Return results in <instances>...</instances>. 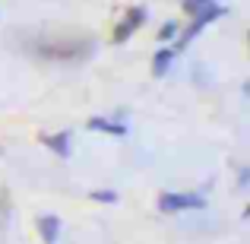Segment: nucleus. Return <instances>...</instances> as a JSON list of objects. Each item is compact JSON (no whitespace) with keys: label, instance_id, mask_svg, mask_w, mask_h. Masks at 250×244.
I'll return each instance as SVG.
<instances>
[{"label":"nucleus","instance_id":"obj_1","mask_svg":"<svg viewBox=\"0 0 250 244\" xmlns=\"http://www.w3.org/2000/svg\"><path fill=\"white\" fill-rule=\"evenodd\" d=\"M200 194H162L159 197V209L162 213H184V209H200L203 206Z\"/></svg>","mask_w":250,"mask_h":244},{"label":"nucleus","instance_id":"obj_2","mask_svg":"<svg viewBox=\"0 0 250 244\" xmlns=\"http://www.w3.org/2000/svg\"><path fill=\"white\" fill-rule=\"evenodd\" d=\"M143 19H146V13H143V6H133V10L127 13V19H124V22L117 25L114 38H117V42H127V38L133 35V29H140V25H143Z\"/></svg>","mask_w":250,"mask_h":244},{"label":"nucleus","instance_id":"obj_3","mask_svg":"<svg viewBox=\"0 0 250 244\" xmlns=\"http://www.w3.org/2000/svg\"><path fill=\"white\" fill-rule=\"evenodd\" d=\"M42 143L48 149H54L61 159H67L70 155V133H54V136H42Z\"/></svg>","mask_w":250,"mask_h":244},{"label":"nucleus","instance_id":"obj_4","mask_svg":"<svg viewBox=\"0 0 250 244\" xmlns=\"http://www.w3.org/2000/svg\"><path fill=\"white\" fill-rule=\"evenodd\" d=\"M38 232H42L44 241H57V232H61V222H57V216H42L38 219Z\"/></svg>","mask_w":250,"mask_h":244},{"label":"nucleus","instance_id":"obj_5","mask_svg":"<svg viewBox=\"0 0 250 244\" xmlns=\"http://www.w3.org/2000/svg\"><path fill=\"white\" fill-rule=\"evenodd\" d=\"M89 127L92 130H108V133H114V136H124V127H121V124H111V121H104V117H92Z\"/></svg>","mask_w":250,"mask_h":244},{"label":"nucleus","instance_id":"obj_6","mask_svg":"<svg viewBox=\"0 0 250 244\" xmlns=\"http://www.w3.org/2000/svg\"><path fill=\"white\" fill-rule=\"evenodd\" d=\"M174 61V51H159V54H155V64H152V73L155 76H162L168 70V64Z\"/></svg>","mask_w":250,"mask_h":244},{"label":"nucleus","instance_id":"obj_7","mask_svg":"<svg viewBox=\"0 0 250 244\" xmlns=\"http://www.w3.org/2000/svg\"><path fill=\"white\" fill-rule=\"evenodd\" d=\"M209 0H184V10H187V16H200L203 10H209Z\"/></svg>","mask_w":250,"mask_h":244},{"label":"nucleus","instance_id":"obj_8","mask_svg":"<svg viewBox=\"0 0 250 244\" xmlns=\"http://www.w3.org/2000/svg\"><path fill=\"white\" fill-rule=\"evenodd\" d=\"M174 32H177V25H174V22H165V25H162V35H159V38H174Z\"/></svg>","mask_w":250,"mask_h":244},{"label":"nucleus","instance_id":"obj_9","mask_svg":"<svg viewBox=\"0 0 250 244\" xmlns=\"http://www.w3.org/2000/svg\"><path fill=\"white\" fill-rule=\"evenodd\" d=\"M92 200H114V194H108V190H102V194H98V190H95V194H92Z\"/></svg>","mask_w":250,"mask_h":244}]
</instances>
